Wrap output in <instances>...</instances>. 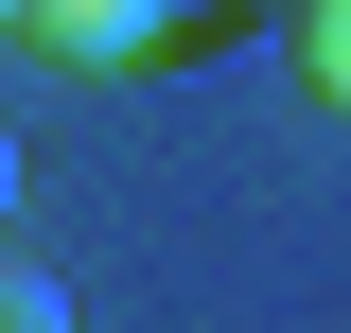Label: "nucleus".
Wrapping results in <instances>:
<instances>
[{
  "mask_svg": "<svg viewBox=\"0 0 351 333\" xmlns=\"http://www.w3.org/2000/svg\"><path fill=\"white\" fill-rule=\"evenodd\" d=\"M158 18H176V0H18V36H36V53H71V71L158 53Z\"/></svg>",
  "mask_w": 351,
  "mask_h": 333,
  "instance_id": "nucleus-1",
  "label": "nucleus"
},
{
  "mask_svg": "<svg viewBox=\"0 0 351 333\" xmlns=\"http://www.w3.org/2000/svg\"><path fill=\"white\" fill-rule=\"evenodd\" d=\"M281 53H299V88L351 123V0H299V18H281Z\"/></svg>",
  "mask_w": 351,
  "mask_h": 333,
  "instance_id": "nucleus-2",
  "label": "nucleus"
},
{
  "mask_svg": "<svg viewBox=\"0 0 351 333\" xmlns=\"http://www.w3.org/2000/svg\"><path fill=\"white\" fill-rule=\"evenodd\" d=\"M0 333H71V298H53L36 263H0Z\"/></svg>",
  "mask_w": 351,
  "mask_h": 333,
  "instance_id": "nucleus-3",
  "label": "nucleus"
},
{
  "mask_svg": "<svg viewBox=\"0 0 351 333\" xmlns=\"http://www.w3.org/2000/svg\"><path fill=\"white\" fill-rule=\"evenodd\" d=\"M0 210H18V140H0Z\"/></svg>",
  "mask_w": 351,
  "mask_h": 333,
  "instance_id": "nucleus-4",
  "label": "nucleus"
},
{
  "mask_svg": "<svg viewBox=\"0 0 351 333\" xmlns=\"http://www.w3.org/2000/svg\"><path fill=\"white\" fill-rule=\"evenodd\" d=\"M0 36H18V0H0Z\"/></svg>",
  "mask_w": 351,
  "mask_h": 333,
  "instance_id": "nucleus-5",
  "label": "nucleus"
}]
</instances>
